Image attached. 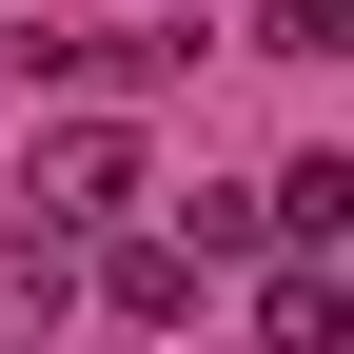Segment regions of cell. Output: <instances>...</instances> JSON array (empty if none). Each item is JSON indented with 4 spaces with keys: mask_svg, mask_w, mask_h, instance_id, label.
Wrapping results in <instances>:
<instances>
[{
    "mask_svg": "<svg viewBox=\"0 0 354 354\" xmlns=\"http://www.w3.org/2000/svg\"><path fill=\"white\" fill-rule=\"evenodd\" d=\"M59 295H79V236L59 216H0V335H59Z\"/></svg>",
    "mask_w": 354,
    "mask_h": 354,
    "instance_id": "4",
    "label": "cell"
},
{
    "mask_svg": "<svg viewBox=\"0 0 354 354\" xmlns=\"http://www.w3.org/2000/svg\"><path fill=\"white\" fill-rule=\"evenodd\" d=\"M99 236H118V256H99V295H118V315H197V276H216L197 236H158V216H99Z\"/></svg>",
    "mask_w": 354,
    "mask_h": 354,
    "instance_id": "3",
    "label": "cell"
},
{
    "mask_svg": "<svg viewBox=\"0 0 354 354\" xmlns=\"http://www.w3.org/2000/svg\"><path fill=\"white\" fill-rule=\"evenodd\" d=\"M256 59H354V0H256Z\"/></svg>",
    "mask_w": 354,
    "mask_h": 354,
    "instance_id": "5",
    "label": "cell"
},
{
    "mask_svg": "<svg viewBox=\"0 0 354 354\" xmlns=\"http://www.w3.org/2000/svg\"><path fill=\"white\" fill-rule=\"evenodd\" d=\"M158 197V138L118 99H79V118H39V158H20V216H59V236H99V216H138Z\"/></svg>",
    "mask_w": 354,
    "mask_h": 354,
    "instance_id": "1",
    "label": "cell"
},
{
    "mask_svg": "<svg viewBox=\"0 0 354 354\" xmlns=\"http://www.w3.org/2000/svg\"><path fill=\"white\" fill-rule=\"evenodd\" d=\"M256 335H276V354H335V335H354V276H335V236H295L276 276H256Z\"/></svg>",
    "mask_w": 354,
    "mask_h": 354,
    "instance_id": "2",
    "label": "cell"
}]
</instances>
